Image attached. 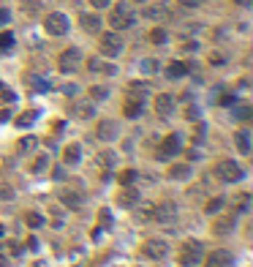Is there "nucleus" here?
Listing matches in <instances>:
<instances>
[{"mask_svg":"<svg viewBox=\"0 0 253 267\" xmlns=\"http://www.w3.org/2000/svg\"><path fill=\"white\" fill-rule=\"evenodd\" d=\"M79 161H82V147H79L76 142L66 145V150H63V164H66V167H76Z\"/></svg>","mask_w":253,"mask_h":267,"instance_id":"obj_17","label":"nucleus"},{"mask_svg":"<svg viewBox=\"0 0 253 267\" xmlns=\"http://www.w3.org/2000/svg\"><path fill=\"white\" fill-rule=\"evenodd\" d=\"M90 96L96 98V101H104V98L109 96V90L104 88V85H96V88H90Z\"/></svg>","mask_w":253,"mask_h":267,"instance_id":"obj_35","label":"nucleus"},{"mask_svg":"<svg viewBox=\"0 0 253 267\" xmlns=\"http://www.w3.org/2000/svg\"><path fill=\"white\" fill-rule=\"evenodd\" d=\"M0 267H6V251H0Z\"/></svg>","mask_w":253,"mask_h":267,"instance_id":"obj_47","label":"nucleus"},{"mask_svg":"<svg viewBox=\"0 0 253 267\" xmlns=\"http://www.w3.org/2000/svg\"><path fill=\"white\" fill-rule=\"evenodd\" d=\"M27 224L33 226V229H38V226H44V216H38V213H27Z\"/></svg>","mask_w":253,"mask_h":267,"instance_id":"obj_38","label":"nucleus"},{"mask_svg":"<svg viewBox=\"0 0 253 267\" xmlns=\"http://www.w3.org/2000/svg\"><path fill=\"white\" fill-rule=\"evenodd\" d=\"M204 267H234V254L226 248H215L210 254H204Z\"/></svg>","mask_w":253,"mask_h":267,"instance_id":"obj_6","label":"nucleus"},{"mask_svg":"<svg viewBox=\"0 0 253 267\" xmlns=\"http://www.w3.org/2000/svg\"><path fill=\"white\" fill-rule=\"evenodd\" d=\"M133 3H145V0H133Z\"/></svg>","mask_w":253,"mask_h":267,"instance_id":"obj_48","label":"nucleus"},{"mask_svg":"<svg viewBox=\"0 0 253 267\" xmlns=\"http://www.w3.org/2000/svg\"><path fill=\"white\" fill-rule=\"evenodd\" d=\"M46 164H49V158H46V155H38V158L33 161V167H30V172H33V175H41V172L46 169Z\"/></svg>","mask_w":253,"mask_h":267,"instance_id":"obj_30","label":"nucleus"},{"mask_svg":"<svg viewBox=\"0 0 253 267\" xmlns=\"http://www.w3.org/2000/svg\"><path fill=\"white\" fill-rule=\"evenodd\" d=\"M36 120H38V112H36V109H30V112H22L17 120H14V125H19V128H30Z\"/></svg>","mask_w":253,"mask_h":267,"instance_id":"obj_26","label":"nucleus"},{"mask_svg":"<svg viewBox=\"0 0 253 267\" xmlns=\"http://www.w3.org/2000/svg\"><path fill=\"white\" fill-rule=\"evenodd\" d=\"M250 202H253V199H250V194H242L240 199H237V213H242V216H245V213H250Z\"/></svg>","mask_w":253,"mask_h":267,"instance_id":"obj_29","label":"nucleus"},{"mask_svg":"<svg viewBox=\"0 0 253 267\" xmlns=\"http://www.w3.org/2000/svg\"><path fill=\"white\" fill-rule=\"evenodd\" d=\"M139 68H142V74H158V71H161V66H158V60H155V58L142 60V63H139Z\"/></svg>","mask_w":253,"mask_h":267,"instance_id":"obj_28","label":"nucleus"},{"mask_svg":"<svg viewBox=\"0 0 253 267\" xmlns=\"http://www.w3.org/2000/svg\"><path fill=\"white\" fill-rule=\"evenodd\" d=\"M98 46H101V55H106V58H117V55L123 52V36L117 33V30H109V33H101L98 38Z\"/></svg>","mask_w":253,"mask_h":267,"instance_id":"obj_4","label":"nucleus"},{"mask_svg":"<svg viewBox=\"0 0 253 267\" xmlns=\"http://www.w3.org/2000/svg\"><path fill=\"white\" fill-rule=\"evenodd\" d=\"M0 101H6V104H11V101H17V96H14V90H9L6 85H0Z\"/></svg>","mask_w":253,"mask_h":267,"instance_id":"obj_36","label":"nucleus"},{"mask_svg":"<svg viewBox=\"0 0 253 267\" xmlns=\"http://www.w3.org/2000/svg\"><path fill=\"white\" fill-rule=\"evenodd\" d=\"M191 175H193L191 164H175V167L169 169V177H172V180H188Z\"/></svg>","mask_w":253,"mask_h":267,"instance_id":"obj_20","label":"nucleus"},{"mask_svg":"<svg viewBox=\"0 0 253 267\" xmlns=\"http://www.w3.org/2000/svg\"><path fill=\"white\" fill-rule=\"evenodd\" d=\"M44 28H46L49 36H66L68 33V17L60 14V11H52L49 17L44 19Z\"/></svg>","mask_w":253,"mask_h":267,"instance_id":"obj_7","label":"nucleus"},{"mask_svg":"<svg viewBox=\"0 0 253 267\" xmlns=\"http://www.w3.org/2000/svg\"><path fill=\"white\" fill-rule=\"evenodd\" d=\"M71 115L79 117V120H93L96 117V104L93 101H76V104H71Z\"/></svg>","mask_w":253,"mask_h":267,"instance_id":"obj_13","label":"nucleus"},{"mask_svg":"<svg viewBox=\"0 0 253 267\" xmlns=\"http://www.w3.org/2000/svg\"><path fill=\"white\" fill-rule=\"evenodd\" d=\"M180 3H183L185 9H199V6L204 3V0H180Z\"/></svg>","mask_w":253,"mask_h":267,"instance_id":"obj_41","label":"nucleus"},{"mask_svg":"<svg viewBox=\"0 0 253 267\" xmlns=\"http://www.w3.org/2000/svg\"><path fill=\"white\" fill-rule=\"evenodd\" d=\"M33 147H38V139H36V137H25V139L19 142V150H22V153L33 150Z\"/></svg>","mask_w":253,"mask_h":267,"instance_id":"obj_34","label":"nucleus"},{"mask_svg":"<svg viewBox=\"0 0 253 267\" xmlns=\"http://www.w3.org/2000/svg\"><path fill=\"white\" fill-rule=\"evenodd\" d=\"M223 205H226V199H223V196H215V199H210V202H207V213H212V216H215V213H218V210L223 207Z\"/></svg>","mask_w":253,"mask_h":267,"instance_id":"obj_31","label":"nucleus"},{"mask_svg":"<svg viewBox=\"0 0 253 267\" xmlns=\"http://www.w3.org/2000/svg\"><path fill=\"white\" fill-rule=\"evenodd\" d=\"M133 22H136V14H133V9L128 3H117L112 9V14H109V25L115 30H125V28H131Z\"/></svg>","mask_w":253,"mask_h":267,"instance_id":"obj_3","label":"nucleus"},{"mask_svg":"<svg viewBox=\"0 0 253 267\" xmlns=\"http://www.w3.org/2000/svg\"><path fill=\"white\" fill-rule=\"evenodd\" d=\"M185 74H188L185 63H169V66H166V76H169V79H180V76H185Z\"/></svg>","mask_w":253,"mask_h":267,"instance_id":"obj_25","label":"nucleus"},{"mask_svg":"<svg viewBox=\"0 0 253 267\" xmlns=\"http://www.w3.org/2000/svg\"><path fill=\"white\" fill-rule=\"evenodd\" d=\"M96 137L101 139V142H115V139L120 137V125H117L115 120H101L98 128H96Z\"/></svg>","mask_w":253,"mask_h":267,"instance_id":"obj_11","label":"nucleus"},{"mask_svg":"<svg viewBox=\"0 0 253 267\" xmlns=\"http://www.w3.org/2000/svg\"><path fill=\"white\" fill-rule=\"evenodd\" d=\"M109 3H112V0H90V6H93V9H106Z\"/></svg>","mask_w":253,"mask_h":267,"instance_id":"obj_42","label":"nucleus"},{"mask_svg":"<svg viewBox=\"0 0 253 267\" xmlns=\"http://www.w3.org/2000/svg\"><path fill=\"white\" fill-rule=\"evenodd\" d=\"M9 17H11L9 11H6V9H0V25H6V22H9Z\"/></svg>","mask_w":253,"mask_h":267,"instance_id":"obj_43","label":"nucleus"},{"mask_svg":"<svg viewBox=\"0 0 253 267\" xmlns=\"http://www.w3.org/2000/svg\"><path fill=\"white\" fill-rule=\"evenodd\" d=\"M155 112H158V117H169L172 112H175V98H172L169 93L155 96Z\"/></svg>","mask_w":253,"mask_h":267,"instance_id":"obj_16","label":"nucleus"},{"mask_svg":"<svg viewBox=\"0 0 253 267\" xmlns=\"http://www.w3.org/2000/svg\"><path fill=\"white\" fill-rule=\"evenodd\" d=\"M234 142H237V150H240L242 155H248V153H250V134L245 131V128L234 134Z\"/></svg>","mask_w":253,"mask_h":267,"instance_id":"obj_21","label":"nucleus"},{"mask_svg":"<svg viewBox=\"0 0 253 267\" xmlns=\"http://www.w3.org/2000/svg\"><path fill=\"white\" fill-rule=\"evenodd\" d=\"M188 117H191V120H196V117H199V109L191 106V109H188Z\"/></svg>","mask_w":253,"mask_h":267,"instance_id":"obj_45","label":"nucleus"},{"mask_svg":"<svg viewBox=\"0 0 253 267\" xmlns=\"http://www.w3.org/2000/svg\"><path fill=\"white\" fill-rule=\"evenodd\" d=\"M215 177L220 180V183H240V180L245 177V169L237 161L223 158V161L215 164Z\"/></svg>","mask_w":253,"mask_h":267,"instance_id":"obj_2","label":"nucleus"},{"mask_svg":"<svg viewBox=\"0 0 253 267\" xmlns=\"http://www.w3.org/2000/svg\"><path fill=\"white\" fill-rule=\"evenodd\" d=\"M202 259H204V246H202V240H185L183 243V248H180V264L183 267H196V264H202Z\"/></svg>","mask_w":253,"mask_h":267,"instance_id":"obj_1","label":"nucleus"},{"mask_svg":"<svg viewBox=\"0 0 253 267\" xmlns=\"http://www.w3.org/2000/svg\"><path fill=\"white\" fill-rule=\"evenodd\" d=\"M150 41H153V44H163V41H166V30H163V28L150 30Z\"/></svg>","mask_w":253,"mask_h":267,"instance_id":"obj_32","label":"nucleus"},{"mask_svg":"<svg viewBox=\"0 0 253 267\" xmlns=\"http://www.w3.org/2000/svg\"><path fill=\"white\" fill-rule=\"evenodd\" d=\"M234 216L232 213H229V216H223V218H218V221L215 224H212V232H215V234H220V237H223V234H232L234 232Z\"/></svg>","mask_w":253,"mask_h":267,"instance_id":"obj_18","label":"nucleus"},{"mask_svg":"<svg viewBox=\"0 0 253 267\" xmlns=\"http://www.w3.org/2000/svg\"><path fill=\"white\" fill-rule=\"evenodd\" d=\"M133 180H136V172H133V169H125L123 175H120V183L123 185H133Z\"/></svg>","mask_w":253,"mask_h":267,"instance_id":"obj_37","label":"nucleus"},{"mask_svg":"<svg viewBox=\"0 0 253 267\" xmlns=\"http://www.w3.org/2000/svg\"><path fill=\"white\" fill-rule=\"evenodd\" d=\"M88 68H90L93 74H98V71H101V74H115V66H109V63H104L101 58H90Z\"/></svg>","mask_w":253,"mask_h":267,"instance_id":"obj_24","label":"nucleus"},{"mask_svg":"<svg viewBox=\"0 0 253 267\" xmlns=\"http://www.w3.org/2000/svg\"><path fill=\"white\" fill-rule=\"evenodd\" d=\"M98 167L101 169H115L117 167V153L115 150H101L98 153Z\"/></svg>","mask_w":253,"mask_h":267,"instance_id":"obj_22","label":"nucleus"},{"mask_svg":"<svg viewBox=\"0 0 253 267\" xmlns=\"http://www.w3.org/2000/svg\"><path fill=\"white\" fill-rule=\"evenodd\" d=\"M172 11L166 3H150L145 9V19H153V22H161V19H169Z\"/></svg>","mask_w":253,"mask_h":267,"instance_id":"obj_15","label":"nucleus"},{"mask_svg":"<svg viewBox=\"0 0 253 267\" xmlns=\"http://www.w3.org/2000/svg\"><path fill=\"white\" fill-rule=\"evenodd\" d=\"M139 199H142V196H139V191H136L133 185H125L123 191L117 194V205H120V207H125V210L136 207V205H139Z\"/></svg>","mask_w":253,"mask_h":267,"instance_id":"obj_12","label":"nucleus"},{"mask_svg":"<svg viewBox=\"0 0 253 267\" xmlns=\"http://www.w3.org/2000/svg\"><path fill=\"white\" fill-rule=\"evenodd\" d=\"M60 202L68 210H79V207H82V202H85V194L74 191V188H66V191H60Z\"/></svg>","mask_w":253,"mask_h":267,"instance_id":"obj_14","label":"nucleus"},{"mask_svg":"<svg viewBox=\"0 0 253 267\" xmlns=\"http://www.w3.org/2000/svg\"><path fill=\"white\" fill-rule=\"evenodd\" d=\"M220 104H223V106H232V104H234V96H223V98H220Z\"/></svg>","mask_w":253,"mask_h":267,"instance_id":"obj_44","label":"nucleus"},{"mask_svg":"<svg viewBox=\"0 0 253 267\" xmlns=\"http://www.w3.org/2000/svg\"><path fill=\"white\" fill-rule=\"evenodd\" d=\"M11 46H14V33H0V49L9 52Z\"/></svg>","mask_w":253,"mask_h":267,"instance_id":"obj_33","label":"nucleus"},{"mask_svg":"<svg viewBox=\"0 0 253 267\" xmlns=\"http://www.w3.org/2000/svg\"><path fill=\"white\" fill-rule=\"evenodd\" d=\"M153 218L158 224H172L177 218V205L172 199H166V202H161V205H155V210H153Z\"/></svg>","mask_w":253,"mask_h":267,"instance_id":"obj_10","label":"nucleus"},{"mask_svg":"<svg viewBox=\"0 0 253 267\" xmlns=\"http://www.w3.org/2000/svg\"><path fill=\"white\" fill-rule=\"evenodd\" d=\"M128 96H131V98H136V101H145V98H147V85L133 82L131 88H128Z\"/></svg>","mask_w":253,"mask_h":267,"instance_id":"obj_27","label":"nucleus"},{"mask_svg":"<svg viewBox=\"0 0 253 267\" xmlns=\"http://www.w3.org/2000/svg\"><path fill=\"white\" fill-rule=\"evenodd\" d=\"M183 150V139H180V134H169V137L161 142V150H158V161H166V158H175V155Z\"/></svg>","mask_w":253,"mask_h":267,"instance_id":"obj_8","label":"nucleus"},{"mask_svg":"<svg viewBox=\"0 0 253 267\" xmlns=\"http://www.w3.org/2000/svg\"><path fill=\"white\" fill-rule=\"evenodd\" d=\"M153 210H155V205H145V207H142V213H139V218H145V221H153Z\"/></svg>","mask_w":253,"mask_h":267,"instance_id":"obj_40","label":"nucleus"},{"mask_svg":"<svg viewBox=\"0 0 253 267\" xmlns=\"http://www.w3.org/2000/svg\"><path fill=\"white\" fill-rule=\"evenodd\" d=\"M234 117H237V120H250V106H237Z\"/></svg>","mask_w":253,"mask_h":267,"instance_id":"obj_39","label":"nucleus"},{"mask_svg":"<svg viewBox=\"0 0 253 267\" xmlns=\"http://www.w3.org/2000/svg\"><path fill=\"white\" fill-rule=\"evenodd\" d=\"M142 256L153 259V262H161V259L169 256V243H163V240H147L145 246H142Z\"/></svg>","mask_w":253,"mask_h":267,"instance_id":"obj_9","label":"nucleus"},{"mask_svg":"<svg viewBox=\"0 0 253 267\" xmlns=\"http://www.w3.org/2000/svg\"><path fill=\"white\" fill-rule=\"evenodd\" d=\"M237 6H242V9H248V6H253V0H234Z\"/></svg>","mask_w":253,"mask_h":267,"instance_id":"obj_46","label":"nucleus"},{"mask_svg":"<svg viewBox=\"0 0 253 267\" xmlns=\"http://www.w3.org/2000/svg\"><path fill=\"white\" fill-rule=\"evenodd\" d=\"M142 109H145V101L128 98V104L123 106V115H125V117H131V120H133V117H139V115H142Z\"/></svg>","mask_w":253,"mask_h":267,"instance_id":"obj_23","label":"nucleus"},{"mask_svg":"<svg viewBox=\"0 0 253 267\" xmlns=\"http://www.w3.org/2000/svg\"><path fill=\"white\" fill-rule=\"evenodd\" d=\"M79 63H82V52H79L76 46H68V49L60 52L58 68H60L63 74H74V71H79Z\"/></svg>","mask_w":253,"mask_h":267,"instance_id":"obj_5","label":"nucleus"},{"mask_svg":"<svg viewBox=\"0 0 253 267\" xmlns=\"http://www.w3.org/2000/svg\"><path fill=\"white\" fill-rule=\"evenodd\" d=\"M79 25L88 33H101V17L98 14H79Z\"/></svg>","mask_w":253,"mask_h":267,"instance_id":"obj_19","label":"nucleus"}]
</instances>
